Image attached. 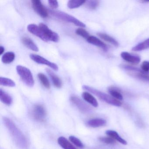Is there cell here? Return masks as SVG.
Listing matches in <instances>:
<instances>
[{
	"instance_id": "cb8c5ba5",
	"label": "cell",
	"mask_w": 149,
	"mask_h": 149,
	"mask_svg": "<svg viewBox=\"0 0 149 149\" xmlns=\"http://www.w3.org/2000/svg\"><path fill=\"white\" fill-rule=\"evenodd\" d=\"M148 49H149V38L133 47L132 50L136 52L143 51Z\"/></svg>"
},
{
	"instance_id": "ac0fdd59",
	"label": "cell",
	"mask_w": 149,
	"mask_h": 149,
	"mask_svg": "<svg viewBox=\"0 0 149 149\" xmlns=\"http://www.w3.org/2000/svg\"><path fill=\"white\" fill-rule=\"evenodd\" d=\"M82 96L85 101L90 104L94 107H97L98 106V102L96 98L88 92H83L82 95Z\"/></svg>"
},
{
	"instance_id": "d4e9b609",
	"label": "cell",
	"mask_w": 149,
	"mask_h": 149,
	"mask_svg": "<svg viewBox=\"0 0 149 149\" xmlns=\"http://www.w3.org/2000/svg\"><path fill=\"white\" fill-rule=\"evenodd\" d=\"M86 1L84 0H71L68 1V7L70 9H74L85 4Z\"/></svg>"
},
{
	"instance_id": "2e32d148",
	"label": "cell",
	"mask_w": 149,
	"mask_h": 149,
	"mask_svg": "<svg viewBox=\"0 0 149 149\" xmlns=\"http://www.w3.org/2000/svg\"><path fill=\"white\" fill-rule=\"evenodd\" d=\"M106 122L102 118H96L90 119L88 121L87 124L92 128H98L102 127L106 125Z\"/></svg>"
},
{
	"instance_id": "44dd1931",
	"label": "cell",
	"mask_w": 149,
	"mask_h": 149,
	"mask_svg": "<svg viewBox=\"0 0 149 149\" xmlns=\"http://www.w3.org/2000/svg\"><path fill=\"white\" fill-rule=\"evenodd\" d=\"M97 35L101 39H102L105 41L107 42L112 45H114L115 47H118L119 46L118 42L114 38L108 35V34L103 33H98Z\"/></svg>"
},
{
	"instance_id": "836d02e7",
	"label": "cell",
	"mask_w": 149,
	"mask_h": 149,
	"mask_svg": "<svg viewBox=\"0 0 149 149\" xmlns=\"http://www.w3.org/2000/svg\"><path fill=\"white\" fill-rule=\"evenodd\" d=\"M4 52H5V48L2 46H1L0 47V54L1 55Z\"/></svg>"
},
{
	"instance_id": "d6a6232c",
	"label": "cell",
	"mask_w": 149,
	"mask_h": 149,
	"mask_svg": "<svg viewBox=\"0 0 149 149\" xmlns=\"http://www.w3.org/2000/svg\"><path fill=\"white\" fill-rule=\"evenodd\" d=\"M49 6L54 8H57L59 6V4L57 1H53V0H49L48 1Z\"/></svg>"
},
{
	"instance_id": "277c9868",
	"label": "cell",
	"mask_w": 149,
	"mask_h": 149,
	"mask_svg": "<svg viewBox=\"0 0 149 149\" xmlns=\"http://www.w3.org/2000/svg\"><path fill=\"white\" fill-rule=\"evenodd\" d=\"M16 71L22 81L29 87H33L34 85V80L32 72L26 67L21 65L16 67Z\"/></svg>"
},
{
	"instance_id": "f1b7e54d",
	"label": "cell",
	"mask_w": 149,
	"mask_h": 149,
	"mask_svg": "<svg viewBox=\"0 0 149 149\" xmlns=\"http://www.w3.org/2000/svg\"><path fill=\"white\" fill-rule=\"evenodd\" d=\"M76 33L78 36H81L83 38H85L86 40L90 36L88 33L85 29L82 28H79L76 29Z\"/></svg>"
},
{
	"instance_id": "484cf974",
	"label": "cell",
	"mask_w": 149,
	"mask_h": 149,
	"mask_svg": "<svg viewBox=\"0 0 149 149\" xmlns=\"http://www.w3.org/2000/svg\"><path fill=\"white\" fill-rule=\"evenodd\" d=\"M0 84L6 87H14L15 86V82L13 81L4 77H0Z\"/></svg>"
},
{
	"instance_id": "e0dca14e",
	"label": "cell",
	"mask_w": 149,
	"mask_h": 149,
	"mask_svg": "<svg viewBox=\"0 0 149 149\" xmlns=\"http://www.w3.org/2000/svg\"><path fill=\"white\" fill-rule=\"evenodd\" d=\"M105 133L106 135H108L110 137L112 138L115 140H116L119 143H121L122 144L124 145L127 144L126 140H125L124 139L120 136L118 133L115 131L108 130L106 131Z\"/></svg>"
},
{
	"instance_id": "7402d4cb",
	"label": "cell",
	"mask_w": 149,
	"mask_h": 149,
	"mask_svg": "<svg viewBox=\"0 0 149 149\" xmlns=\"http://www.w3.org/2000/svg\"><path fill=\"white\" fill-rule=\"evenodd\" d=\"M111 96L115 99L120 101L123 99V96L121 94L120 90L116 87H110L108 89Z\"/></svg>"
},
{
	"instance_id": "f546056e",
	"label": "cell",
	"mask_w": 149,
	"mask_h": 149,
	"mask_svg": "<svg viewBox=\"0 0 149 149\" xmlns=\"http://www.w3.org/2000/svg\"><path fill=\"white\" fill-rule=\"evenodd\" d=\"M69 139L72 143L75 145L77 147L81 148H83V144L82 143L81 141L77 138L74 136H70L69 137Z\"/></svg>"
},
{
	"instance_id": "4dcf8cb0",
	"label": "cell",
	"mask_w": 149,
	"mask_h": 149,
	"mask_svg": "<svg viewBox=\"0 0 149 149\" xmlns=\"http://www.w3.org/2000/svg\"><path fill=\"white\" fill-rule=\"evenodd\" d=\"M98 139L101 142L108 144H113L116 143L115 139L110 137H100Z\"/></svg>"
},
{
	"instance_id": "3957f363",
	"label": "cell",
	"mask_w": 149,
	"mask_h": 149,
	"mask_svg": "<svg viewBox=\"0 0 149 149\" xmlns=\"http://www.w3.org/2000/svg\"><path fill=\"white\" fill-rule=\"evenodd\" d=\"M49 12L53 16L62 20L72 23L80 27L84 28L86 27L85 24L83 23L81 21L75 18L74 16L70 15L68 14L61 11H55L53 10H49Z\"/></svg>"
},
{
	"instance_id": "ffe728a7",
	"label": "cell",
	"mask_w": 149,
	"mask_h": 149,
	"mask_svg": "<svg viewBox=\"0 0 149 149\" xmlns=\"http://www.w3.org/2000/svg\"><path fill=\"white\" fill-rule=\"evenodd\" d=\"M58 143L63 149H77L64 137H60L58 139Z\"/></svg>"
},
{
	"instance_id": "1f68e13d",
	"label": "cell",
	"mask_w": 149,
	"mask_h": 149,
	"mask_svg": "<svg viewBox=\"0 0 149 149\" xmlns=\"http://www.w3.org/2000/svg\"><path fill=\"white\" fill-rule=\"evenodd\" d=\"M141 70L146 73L149 72V62L144 61L141 65Z\"/></svg>"
},
{
	"instance_id": "8fae6325",
	"label": "cell",
	"mask_w": 149,
	"mask_h": 149,
	"mask_svg": "<svg viewBox=\"0 0 149 149\" xmlns=\"http://www.w3.org/2000/svg\"><path fill=\"white\" fill-rule=\"evenodd\" d=\"M121 56L125 61L132 64H138L141 61V58L139 56L127 52H122Z\"/></svg>"
},
{
	"instance_id": "5b68a950",
	"label": "cell",
	"mask_w": 149,
	"mask_h": 149,
	"mask_svg": "<svg viewBox=\"0 0 149 149\" xmlns=\"http://www.w3.org/2000/svg\"><path fill=\"white\" fill-rule=\"evenodd\" d=\"M30 58L33 61L37 63L47 65V66H48L49 68H51L54 70L57 71L59 69L58 66L56 64L48 61L47 60L45 59L44 57L40 56L34 54H31L30 55Z\"/></svg>"
},
{
	"instance_id": "4fadbf2b",
	"label": "cell",
	"mask_w": 149,
	"mask_h": 149,
	"mask_svg": "<svg viewBox=\"0 0 149 149\" xmlns=\"http://www.w3.org/2000/svg\"><path fill=\"white\" fill-rule=\"evenodd\" d=\"M128 74L131 76L135 77L140 81L146 82H149V74L148 73L140 70L136 72H130Z\"/></svg>"
},
{
	"instance_id": "7c38bea8",
	"label": "cell",
	"mask_w": 149,
	"mask_h": 149,
	"mask_svg": "<svg viewBox=\"0 0 149 149\" xmlns=\"http://www.w3.org/2000/svg\"><path fill=\"white\" fill-rule=\"evenodd\" d=\"M87 41L88 42L98 47L102 48L104 51H107L108 49V47L107 45L101 41L100 39L94 36H90L88 39H87Z\"/></svg>"
},
{
	"instance_id": "83f0119b",
	"label": "cell",
	"mask_w": 149,
	"mask_h": 149,
	"mask_svg": "<svg viewBox=\"0 0 149 149\" xmlns=\"http://www.w3.org/2000/svg\"><path fill=\"white\" fill-rule=\"evenodd\" d=\"M85 4L88 8L90 9H95L99 6V1L96 0L88 1H86Z\"/></svg>"
},
{
	"instance_id": "5bb4252c",
	"label": "cell",
	"mask_w": 149,
	"mask_h": 149,
	"mask_svg": "<svg viewBox=\"0 0 149 149\" xmlns=\"http://www.w3.org/2000/svg\"><path fill=\"white\" fill-rule=\"evenodd\" d=\"M47 73L49 75L50 77L53 84L54 85L55 87L56 88H60L62 86V82L61 78L56 75L52 70L49 69H46Z\"/></svg>"
},
{
	"instance_id": "9a60e30c",
	"label": "cell",
	"mask_w": 149,
	"mask_h": 149,
	"mask_svg": "<svg viewBox=\"0 0 149 149\" xmlns=\"http://www.w3.org/2000/svg\"><path fill=\"white\" fill-rule=\"evenodd\" d=\"M22 43L28 48L34 52L39 51V48L30 38L27 37H23L22 39Z\"/></svg>"
},
{
	"instance_id": "6da1fadb",
	"label": "cell",
	"mask_w": 149,
	"mask_h": 149,
	"mask_svg": "<svg viewBox=\"0 0 149 149\" xmlns=\"http://www.w3.org/2000/svg\"><path fill=\"white\" fill-rule=\"evenodd\" d=\"M3 121L16 144L22 149L26 148L27 146L26 139L13 122L8 118L6 117L3 118Z\"/></svg>"
},
{
	"instance_id": "52a82bcc",
	"label": "cell",
	"mask_w": 149,
	"mask_h": 149,
	"mask_svg": "<svg viewBox=\"0 0 149 149\" xmlns=\"http://www.w3.org/2000/svg\"><path fill=\"white\" fill-rule=\"evenodd\" d=\"M33 8L41 17L43 18L48 16V13L46 8L40 0H33L31 1Z\"/></svg>"
},
{
	"instance_id": "8992f818",
	"label": "cell",
	"mask_w": 149,
	"mask_h": 149,
	"mask_svg": "<svg viewBox=\"0 0 149 149\" xmlns=\"http://www.w3.org/2000/svg\"><path fill=\"white\" fill-rule=\"evenodd\" d=\"M39 26L43 31L49 41L57 42L59 40L60 38L58 34L49 29L47 25L41 23H40Z\"/></svg>"
},
{
	"instance_id": "d6986e66",
	"label": "cell",
	"mask_w": 149,
	"mask_h": 149,
	"mask_svg": "<svg viewBox=\"0 0 149 149\" xmlns=\"http://www.w3.org/2000/svg\"><path fill=\"white\" fill-rule=\"evenodd\" d=\"M0 100L2 102L7 105H10L13 103L12 97L1 89H0Z\"/></svg>"
},
{
	"instance_id": "30bf717a",
	"label": "cell",
	"mask_w": 149,
	"mask_h": 149,
	"mask_svg": "<svg viewBox=\"0 0 149 149\" xmlns=\"http://www.w3.org/2000/svg\"><path fill=\"white\" fill-rule=\"evenodd\" d=\"M70 101L75 104L79 109L83 113H89L91 110L90 108L79 97L75 96L71 97H70Z\"/></svg>"
},
{
	"instance_id": "4316f807",
	"label": "cell",
	"mask_w": 149,
	"mask_h": 149,
	"mask_svg": "<svg viewBox=\"0 0 149 149\" xmlns=\"http://www.w3.org/2000/svg\"><path fill=\"white\" fill-rule=\"evenodd\" d=\"M38 77L41 83L44 87L47 89L50 88V85L49 81L45 75L42 73H39L38 74Z\"/></svg>"
},
{
	"instance_id": "603a6c76",
	"label": "cell",
	"mask_w": 149,
	"mask_h": 149,
	"mask_svg": "<svg viewBox=\"0 0 149 149\" xmlns=\"http://www.w3.org/2000/svg\"><path fill=\"white\" fill-rule=\"evenodd\" d=\"M15 55L13 52H8L5 53L1 57V61L4 63L8 64L13 62L15 59Z\"/></svg>"
},
{
	"instance_id": "7a4b0ae2",
	"label": "cell",
	"mask_w": 149,
	"mask_h": 149,
	"mask_svg": "<svg viewBox=\"0 0 149 149\" xmlns=\"http://www.w3.org/2000/svg\"><path fill=\"white\" fill-rule=\"evenodd\" d=\"M82 88L84 90L87 91L92 93L96 96L99 99L109 104H111L113 106H117V107H119L122 105V103L120 101L115 99L114 97L108 94H105V93H104L100 91L97 90L92 87H89L87 85H84L83 86Z\"/></svg>"
},
{
	"instance_id": "ba28073f",
	"label": "cell",
	"mask_w": 149,
	"mask_h": 149,
	"mask_svg": "<svg viewBox=\"0 0 149 149\" xmlns=\"http://www.w3.org/2000/svg\"><path fill=\"white\" fill-rule=\"evenodd\" d=\"M33 118L37 121H42L46 116V111L43 106L37 104L34 106L32 110Z\"/></svg>"
},
{
	"instance_id": "9c48e42d",
	"label": "cell",
	"mask_w": 149,
	"mask_h": 149,
	"mask_svg": "<svg viewBox=\"0 0 149 149\" xmlns=\"http://www.w3.org/2000/svg\"><path fill=\"white\" fill-rule=\"evenodd\" d=\"M27 29L32 34L39 37L40 39L45 42H48V40L44 35L42 30L39 26L36 24H31L28 26Z\"/></svg>"
}]
</instances>
